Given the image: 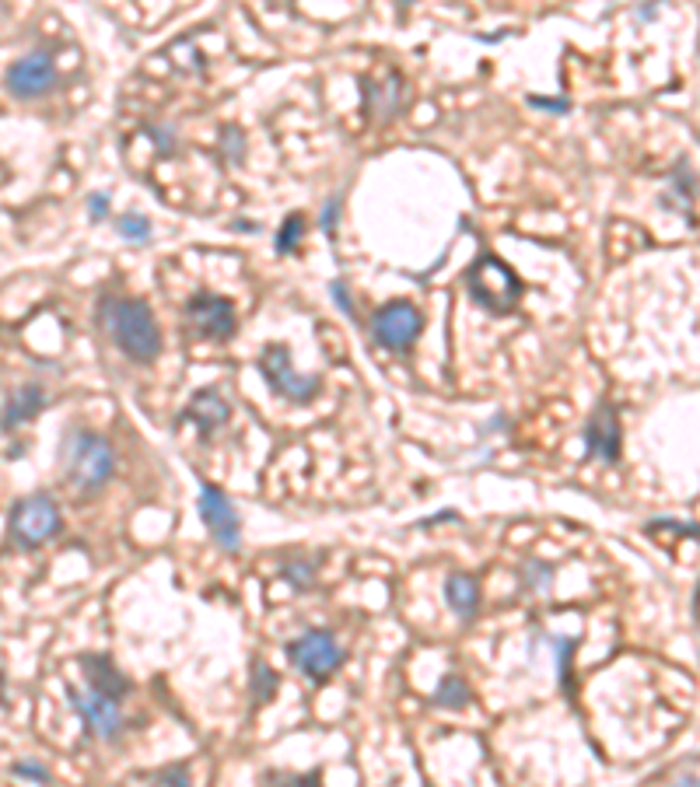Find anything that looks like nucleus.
<instances>
[{
	"label": "nucleus",
	"mask_w": 700,
	"mask_h": 787,
	"mask_svg": "<svg viewBox=\"0 0 700 787\" xmlns=\"http://www.w3.org/2000/svg\"><path fill=\"white\" fill-rule=\"evenodd\" d=\"M63 479L81 494H99L116 473L113 445L95 431H71L60 452Z\"/></svg>",
	"instance_id": "1"
},
{
	"label": "nucleus",
	"mask_w": 700,
	"mask_h": 787,
	"mask_svg": "<svg viewBox=\"0 0 700 787\" xmlns=\"http://www.w3.org/2000/svg\"><path fill=\"white\" fill-rule=\"evenodd\" d=\"M200 518L210 529V539L222 546L225 553H238V546H243V521H238V511L225 497V490L200 484Z\"/></svg>",
	"instance_id": "8"
},
{
	"label": "nucleus",
	"mask_w": 700,
	"mask_h": 787,
	"mask_svg": "<svg viewBox=\"0 0 700 787\" xmlns=\"http://www.w3.org/2000/svg\"><path fill=\"white\" fill-rule=\"evenodd\" d=\"M155 784H189V767L186 763H172V767H162L155 774H147Z\"/></svg>",
	"instance_id": "25"
},
{
	"label": "nucleus",
	"mask_w": 700,
	"mask_h": 787,
	"mask_svg": "<svg viewBox=\"0 0 700 787\" xmlns=\"http://www.w3.org/2000/svg\"><path fill=\"white\" fill-rule=\"evenodd\" d=\"M68 696H71V704L74 711L84 717V725L87 732H92L95 738L102 742H116L120 732H123V714H120V700L113 696H105L99 690H78V686H68Z\"/></svg>",
	"instance_id": "9"
},
{
	"label": "nucleus",
	"mask_w": 700,
	"mask_h": 787,
	"mask_svg": "<svg viewBox=\"0 0 700 787\" xmlns=\"http://www.w3.org/2000/svg\"><path fill=\"white\" fill-rule=\"evenodd\" d=\"M470 700H473L470 686L459 680V675H452V672L434 690V707H445V711H463Z\"/></svg>",
	"instance_id": "19"
},
{
	"label": "nucleus",
	"mask_w": 700,
	"mask_h": 787,
	"mask_svg": "<svg viewBox=\"0 0 700 787\" xmlns=\"http://www.w3.org/2000/svg\"><path fill=\"white\" fill-rule=\"evenodd\" d=\"M78 665L84 669V680H87V686H92V690L113 696V700L130 693V680L113 665L109 654H81Z\"/></svg>",
	"instance_id": "14"
},
{
	"label": "nucleus",
	"mask_w": 700,
	"mask_h": 787,
	"mask_svg": "<svg viewBox=\"0 0 700 787\" xmlns=\"http://www.w3.org/2000/svg\"><path fill=\"white\" fill-rule=\"evenodd\" d=\"M120 235L126 238V242H147L151 238V221L147 217H141V214H126V217H120Z\"/></svg>",
	"instance_id": "24"
},
{
	"label": "nucleus",
	"mask_w": 700,
	"mask_h": 787,
	"mask_svg": "<svg viewBox=\"0 0 700 787\" xmlns=\"http://www.w3.org/2000/svg\"><path fill=\"white\" fill-rule=\"evenodd\" d=\"M87 214H92L95 221H102V217L109 214V196L105 193H92V200H87Z\"/></svg>",
	"instance_id": "30"
},
{
	"label": "nucleus",
	"mask_w": 700,
	"mask_h": 787,
	"mask_svg": "<svg viewBox=\"0 0 700 787\" xmlns=\"http://www.w3.org/2000/svg\"><path fill=\"white\" fill-rule=\"evenodd\" d=\"M371 333H375V340L385 350L403 354V350H410L413 343H418V336L424 333V315L418 312V304L392 301V304H385V309L375 312V319H371Z\"/></svg>",
	"instance_id": "7"
},
{
	"label": "nucleus",
	"mask_w": 700,
	"mask_h": 787,
	"mask_svg": "<svg viewBox=\"0 0 700 787\" xmlns=\"http://www.w3.org/2000/svg\"><path fill=\"white\" fill-rule=\"evenodd\" d=\"M581 437H585V448H588L585 455H588V458H596V463H603V466H617V463H620V448H624L617 406H612L609 400H603V403L593 410V417H588Z\"/></svg>",
	"instance_id": "10"
},
{
	"label": "nucleus",
	"mask_w": 700,
	"mask_h": 787,
	"mask_svg": "<svg viewBox=\"0 0 700 787\" xmlns=\"http://www.w3.org/2000/svg\"><path fill=\"white\" fill-rule=\"evenodd\" d=\"M288 659L301 675H309L312 683H326L343 665V648L337 644L333 630L316 627V630H305L301 638L288 644Z\"/></svg>",
	"instance_id": "5"
},
{
	"label": "nucleus",
	"mask_w": 700,
	"mask_h": 787,
	"mask_svg": "<svg viewBox=\"0 0 700 787\" xmlns=\"http://www.w3.org/2000/svg\"><path fill=\"white\" fill-rule=\"evenodd\" d=\"M259 371H262V379H267V385L277 392V396L288 400V403H295V406L312 403L319 392H322V379H319V375H298V371L291 367L288 346H280V343H274V346L262 350Z\"/></svg>",
	"instance_id": "6"
},
{
	"label": "nucleus",
	"mask_w": 700,
	"mask_h": 787,
	"mask_svg": "<svg viewBox=\"0 0 700 787\" xmlns=\"http://www.w3.org/2000/svg\"><path fill=\"white\" fill-rule=\"evenodd\" d=\"M11 774H14V777H29V780H39V784H47V780H50V770H47V767H39V763H25V759L14 763Z\"/></svg>",
	"instance_id": "26"
},
{
	"label": "nucleus",
	"mask_w": 700,
	"mask_h": 787,
	"mask_svg": "<svg viewBox=\"0 0 700 787\" xmlns=\"http://www.w3.org/2000/svg\"><path fill=\"white\" fill-rule=\"evenodd\" d=\"M42 406H47V389H42V385H25V389L14 392V396L8 400L4 413H0V427L14 431L18 424L32 421Z\"/></svg>",
	"instance_id": "16"
},
{
	"label": "nucleus",
	"mask_w": 700,
	"mask_h": 787,
	"mask_svg": "<svg viewBox=\"0 0 700 787\" xmlns=\"http://www.w3.org/2000/svg\"><path fill=\"white\" fill-rule=\"evenodd\" d=\"M102 319H105L109 336L116 340V346L123 350L126 358H134L141 364L158 358V350H162L158 322H155V315H151V309L144 301H137V298L105 301Z\"/></svg>",
	"instance_id": "2"
},
{
	"label": "nucleus",
	"mask_w": 700,
	"mask_h": 787,
	"mask_svg": "<svg viewBox=\"0 0 700 787\" xmlns=\"http://www.w3.org/2000/svg\"><path fill=\"white\" fill-rule=\"evenodd\" d=\"M466 291L494 315H512L522 301V280L501 256H480L466 270Z\"/></svg>",
	"instance_id": "3"
},
{
	"label": "nucleus",
	"mask_w": 700,
	"mask_h": 787,
	"mask_svg": "<svg viewBox=\"0 0 700 787\" xmlns=\"http://www.w3.org/2000/svg\"><path fill=\"white\" fill-rule=\"evenodd\" d=\"M8 87L14 99H39L56 87V63L47 53H29L21 56L8 71Z\"/></svg>",
	"instance_id": "12"
},
{
	"label": "nucleus",
	"mask_w": 700,
	"mask_h": 787,
	"mask_svg": "<svg viewBox=\"0 0 700 787\" xmlns=\"http://www.w3.org/2000/svg\"><path fill=\"white\" fill-rule=\"evenodd\" d=\"M400 95H403V81L400 74H389V81H364V108L371 116L389 120L400 108Z\"/></svg>",
	"instance_id": "17"
},
{
	"label": "nucleus",
	"mask_w": 700,
	"mask_h": 787,
	"mask_svg": "<svg viewBox=\"0 0 700 787\" xmlns=\"http://www.w3.org/2000/svg\"><path fill=\"white\" fill-rule=\"evenodd\" d=\"M186 315L193 322V330L207 336V340H228L235 333V309L231 301L222 298V294H210V291H200L193 294L189 304H186Z\"/></svg>",
	"instance_id": "11"
},
{
	"label": "nucleus",
	"mask_w": 700,
	"mask_h": 787,
	"mask_svg": "<svg viewBox=\"0 0 700 787\" xmlns=\"http://www.w3.org/2000/svg\"><path fill=\"white\" fill-rule=\"evenodd\" d=\"M337 217H340V196H333L330 204L322 210V231L326 235H337Z\"/></svg>",
	"instance_id": "27"
},
{
	"label": "nucleus",
	"mask_w": 700,
	"mask_h": 787,
	"mask_svg": "<svg viewBox=\"0 0 700 787\" xmlns=\"http://www.w3.org/2000/svg\"><path fill=\"white\" fill-rule=\"evenodd\" d=\"M60 529H63V518H60V508L53 505L50 494L21 497L8 518V532H11V542L18 550H39V546L53 542L60 536Z\"/></svg>",
	"instance_id": "4"
},
{
	"label": "nucleus",
	"mask_w": 700,
	"mask_h": 787,
	"mask_svg": "<svg viewBox=\"0 0 700 787\" xmlns=\"http://www.w3.org/2000/svg\"><path fill=\"white\" fill-rule=\"evenodd\" d=\"M249 696H253V704H270V700L277 696L280 690V675L262 662V659H253L249 665Z\"/></svg>",
	"instance_id": "18"
},
{
	"label": "nucleus",
	"mask_w": 700,
	"mask_h": 787,
	"mask_svg": "<svg viewBox=\"0 0 700 787\" xmlns=\"http://www.w3.org/2000/svg\"><path fill=\"white\" fill-rule=\"evenodd\" d=\"M262 780H288V784H316L319 774H262Z\"/></svg>",
	"instance_id": "31"
},
{
	"label": "nucleus",
	"mask_w": 700,
	"mask_h": 787,
	"mask_svg": "<svg viewBox=\"0 0 700 787\" xmlns=\"http://www.w3.org/2000/svg\"><path fill=\"white\" fill-rule=\"evenodd\" d=\"M529 105L533 108H550V113H567V108H572V102L567 99H539V95H529Z\"/></svg>",
	"instance_id": "29"
},
{
	"label": "nucleus",
	"mask_w": 700,
	"mask_h": 787,
	"mask_svg": "<svg viewBox=\"0 0 700 787\" xmlns=\"http://www.w3.org/2000/svg\"><path fill=\"white\" fill-rule=\"evenodd\" d=\"M228 417H231V410H228V403L222 400V392H214V389L193 392L189 406L183 410V421H189L204 437L214 434V431H222V427L228 424Z\"/></svg>",
	"instance_id": "13"
},
{
	"label": "nucleus",
	"mask_w": 700,
	"mask_h": 787,
	"mask_svg": "<svg viewBox=\"0 0 700 787\" xmlns=\"http://www.w3.org/2000/svg\"><path fill=\"white\" fill-rule=\"evenodd\" d=\"M330 294L337 298V304H340V312H343V315H350V319H354V301H350V294H347V288H343V283H340V280H333V283H330Z\"/></svg>",
	"instance_id": "28"
},
{
	"label": "nucleus",
	"mask_w": 700,
	"mask_h": 787,
	"mask_svg": "<svg viewBox=\"0 0 700 787\" xmlns=\"http://www.w3.org/2000/svg\"><path fill=\"white\" fill-rule=\"evenodd\" d=\"M550 641V651H554V659H557V675H560V686L572 693V654L578 648L575 638H546Z\"/></svg>",
	"instance_id": "20"
},
{
	"label": "nucleus",
	"mask_w": 700,
	"mask_h": 787,
	"mask_svg": "<svg viewBox=\"0 0 700 787\" xmlns=\"http://www.w3.org/2000/svg\"><path fill=\"white\" fill-rule=\"evenodd\" d=\"M301 235H305V217H301V214H288V217H284L280 231H277V242H274L277 252H280V256L295 252L298 242H301Z\"/></svg>",
	"instance_id": "23"
},
{
	"label": "nucleus",
	"mask_w": 700,
	"mask_h": 787,
	"mask_svg": "<svg viewBox=\"0 0 700 787\" xmlns=\"http://www.w3.org/2000/svg\"><path fill=\"white\" fill-rule=\"evenodd\" d=\"M280 578L291 588H298V592H309L316 584V563L312 560H295V563L288 560V563H280Z\"/></svg>",
	"instance_id": "22"
},
{
	"label": "nucleus",
	"mask_w": 700,
	"mask_h": 787,
	"mask_svg": "<svg viewBox=\"0 0 700 787\" xmlns=\"http://www.w3.org/2000/svg\"><path fill=\"white\" fill-rule=\"evenodd\" d=\"M522 584L529 592H550V581H554V567H546L543 560H525L522 571H518Z\"/></svg>",
	"instance_id": "21"
},
{
	"label": "nucleus",
	"mask_w": 700,
	"mask_h": 787,
	"mask_svg": "<svg viewBox=\"0 0 700 787\" xmlns=\"http://www.w3.org/2000/svg\"><path fill=\"white\" fill-rule=\"evenodd\" d=\"M445 602H449V609L455 612V617L473 620L476 609H480V584H476V578L463 574V571H452L445 578Z\"/></svg>",
	"instance_id": "15"
}]
</instances>
